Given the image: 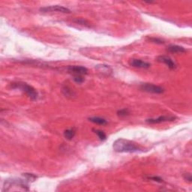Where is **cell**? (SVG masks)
Wrapping results in <instances>:
<instances>
[{"instance_id": "6da1fadb", "label": "cell", "mask_w": 192, "mask_h": 192, "mask_svg": "<svg viewBox=\"0 0 192 192\" xmlns=\"http://www.w3.org/2000/svg\"><path fill=\"white\" fill-rule=\"evenodd\" d=\"M113 148L116 152L119 153H134L142 151L141 148L136 143L123 138L115 140L113 144Z\"/></svg>"}, {"instance_id": "7a4b0ae2", "label": "cell", "mask_w": 192, "mask_h": 192, "mask_svg": "<svg viewBox=\"0 0 192 192\" xmlns=\"http://www.w3.org/2000/svg\"><path fill=\"white\" fill-rule=\"evenodd\" d=\"M28 181L19 178H10L5 179L2 191H29Z\"/></svg>"}, {"instance_id": "3957f363", "label": "cell", "mask_w": 192, "mask_h": 192, "mask_svg": "<svg viewBox=\"0 0 192 192\" xmlns=\"http://www.w3.org/2000/svg\"><path fill=\"white\" fill-rule=\"evenodd\" d=\"M12 89H20L22 92L26 93V95L32 101H36L38 98V93L34 87L27 84L26 83L23 82H15L12 83L11 85Z\"/></svg>"}, {"instance_id": "277c9868", "label": "cell", "mask_w": 192, "mask_h": 192, "mask_svg": "<svg viewBox=\"0 0 192 192\" xmlns=\"http://www.w3.org/2000/svg\"><path fill=\"white\" fill-rule=\"evenodd\" d=\"M140 89L143 92L152 93V94H162L165 91L164 89L161 86L155 85L153 83H142L140 86Z\"/></svg>"}, {"instance_id": "5b68a950", "label": "cell", "mask_w": 192, "mask_h": 192, "mask_svg": "<svg viewBox=\"0 0 192 192\" xmlns=\"http://www.w3.org/2000/svg\"><path fill=\"white\" fill-rule=\"evenodd\" d=\"M67 71L74 76H85L88 74V69L84 66H69L67 67Z\"/></svg>"}, {"instance_id": "8992f818", "label": "cell", "mask_w": 192, "mask_h": 192, "mask_svg": "<svg viewBox=\"0 0 192 192\" xmlns=\"http://www.w3.org/2000/svg\"><path fill=\"white\" fill-rule=\"evenodd\" d=\"M40 11L47 13V12H60V13L64 14H70L71 10L68 9V8L62 5H50V6H46L44 8H40Z\"/></svg>"}, {"instance_id": "52a82bcc", "label": "cell", "mask_w": 192, "mask_h": 192, "mask_svg": "<svg viewBox=\"0 0 192 192\" xmlns=\"http://www.w3.org/2000/svg\"><path fill=\"white\" fill-rule=\"evenodd\" d=\"M96 71L101 74L103 77H110L113 74V69L110 66L107 65H98L96 66Z\"/></svg>"}, {"instance_id": "ba28073f", "label": "cell", "mask_w": 192, "mask_h": 192, "mask_svg": "<svg viewBox=\"0 0 192 192\" xmlns=\"http://www.w3.org/2000/svg\"><path fill=\"white\" fill-rule=\"evenodd\" d=\"M128 64L130 66L134 67V68H145V69H147V68H150L151 64L149 62H143L140 59H130L129 62H128Z\"/></svg>"}, {"instance_id": "9c48e42d", "label": "cell", "mask_w": 192, "mask_h": 192, "mask_svg": "<svg viewBox=\"0 0 192 192\" xmlns=\"http://www.w3.org/2000/svg\"><path fill=\"white\" fill-rule=\"evenodd\" d=\"M157 60L159 62L164 63V64L166 65V66L168 67L170 70L176 69V68H177V65H176V63L174 62L173 60L171 58H170L167 56H158Z\"/></svg>"}, {"instance_id": "30bf717a", "label": "cell", "mask_w": 192, "mask_h": 192, "mask_svg": "<svg viewBox=\"0 0 192 192\" xmlns=\"http://www.w3.org/2000/svg\"><path fill=\"white\" fill-rule=\"evenodd\" d=\"M176 119V117L174 116H161L159 117L156 118V119H148L146 120L149 124H159L161 122H165L173 121Z\"/></svg>"}, {"instance_id": "8fae6325", "label": "cell", "mask_w": 192, "mask_h": 192, "mask_svg": "<svg viewBox=\"0 0 192 192\" xmlns=\"http://www.w3.org/2000/svg\"><path fill=\"white\" fill-rule=\"evenodd\" d=\"M167 50L172 53H185L186 52V48L179 45H170L167 47Z\"/></svg>"}, {"instance_id": "7c38bea8", "label": "cell", "mask_w": 192, "mask_h": 192, "mask_svg": "<svg viewBox=\"0 0 192 192\" xmlns=\"http://www.w3.org/2000/svg\"><path fill=\"white\" fill-rule=\"evenodd\" d=\"M76 134V129L75 128H70V129H67L64 131V137L65 138L68 140H71L74 138Z\"/></svg>"}, {"instance_id": "4fadbf2b", "label": "cell", "mask_w": 192, "mask_h": 192, "mask_svg": "<svg viewBox=\"0 0 192 192\" xmlns=\"http://www.w3.org/2000/svg\"><path fill=\"white\" fill-rule=\"evenodd\" d=\"M89 120L92 122L95 123V124L101 125V126L106 125L107 123L106 119H104V118L99 117V116H94V117H90V118H89Z\"/></svg>"}, {"instance_id": "5bb4252c", "label": "cell", "mask_w": 192, "mask_h": 192, "mask_svg": "<svg viewBox=\"0 0 192 192\" xmlns=\"http://www.w3.org/2000/svg\"><path fill=\"white\" fill-rule=\"evenodd\" d=\"M62 92L63 94L66 96V97H68V98H72L73 96H75V92H74L73 90H72L71 89H70L68 86H64V87H62Z\"/></svg>"}, {"instance_id": "9a60e30c", "label": "cell", "mask_w": 192, "mask_h": 192, "mask_svg": "<svg viewBox=\"0 0 192 192\" xmlns=\"http://www.w3.org/2000/svg\"><path fill=\"white\" fill-rule=\"evenodd\" d=\"M92 131H94L95 134H96L97 136L98 137L99 140L101 141H104L107 139V135L105 134V133L101 130H98V129H92Z\"/></svg>"}, {"instance_id": "2e32d148", "label": "cell", "mask_w": 192, "mask_h": 192, "mask_svg": "<svg viewBox=\"0 0 192 192\" xmlns=\"http://www.w3.org/2000/svg\"><path fill=\"white\" fill-rule=\"evenodd\" d=\"M23 177L25 178L28 182H34L37 178H38V177H37L36 175H35V174H33V173H23Z\"/></svg>"}, {"instance_id": "e0dca14e", "label": "cell", "mask_w": 192, "mask_h": 192, "mask_svg": "<svg viewBox=\"0 0 192 192\" xmlns=\"http://www.w3.org/2000/svg\"><path fill=\"white\" fill-rule=\"evenodd\" d=\"M75 22L77 24H79V25H82L84 26H86V27H90V23L88 20H84L83 18H77L76 20H75Z\"/></svg>"}, {"instance_id": "ac0fdd59", "label": "cell", "mask_w": 192, "mask_h": 192, "mask_svg": "<svg viewBox=\"0 0 192 192\" xmlns=\"http://www.w3.org/2000/svg\"><path fill=\"white\" fill-rule=\"evenodd\" d=\"M130 114L129 110L127 108H123L117 111V116L119 117H126V116H128Z\"/></svg>"}, {"instance_id": "d6986e66", "label": "cell", "mask_w": 192, "mask_h": 192, "mask_svg": "<svg viewBox=\"0 0 192 192\" xmlns=\"http://www.w3.org/2000/svg\"><path fill=\"white\" fill-rule=\"evenodd\" d=\"M73 80L76 83L81 84L85 81V77L84 76H74Z\"/></svg>"}, {"instance_id": "ffe728a7", "label": "cell", "mask_w": 192, "mask_h": 192, "mask_svg": "<svg viewBox=\"0 0 192 192\" xmlns=\"http://www.w3.org/2000/svg\"><path fill=\"white\" fill-rule=\"evenodd\" d=\"M150 41L152 42V43L158 44V45H162V44L164 43V41L161 39V38H151Z\"/></svg>"}, {"instance_id": "44dd1931", "label": "cell", "mask_w": 192, "mask_h": 192, "mask_svg": "<svg viewBox=\"0 0 192 192\" xmlns=\"http://www.w3.org/2000/svg\"><path fill=\"white\" fill-rule=\"evenodd\" d=\"M183 178L186 181H187L188 182L191 183L192 182V177L191 174L190 173H186L183 174Z\"/></svg>"}, {"instance_id": "7402d4cb", "label": "cell", "mask_w": 192, "mask_h": 192, "mask_svg": "<svg viewBox=\"0 0 192 192\" xmlns=\"http://www.w3.org/2000/svg\"><path fill=\"white\" fill-rule=\"evenodd\" d=\"M148 179H151V180H152V181H155V182H159V183L164 182L163 179H161V178L159 177H156V176H155V177H148Z\"/></svg>"}]
</instances>
